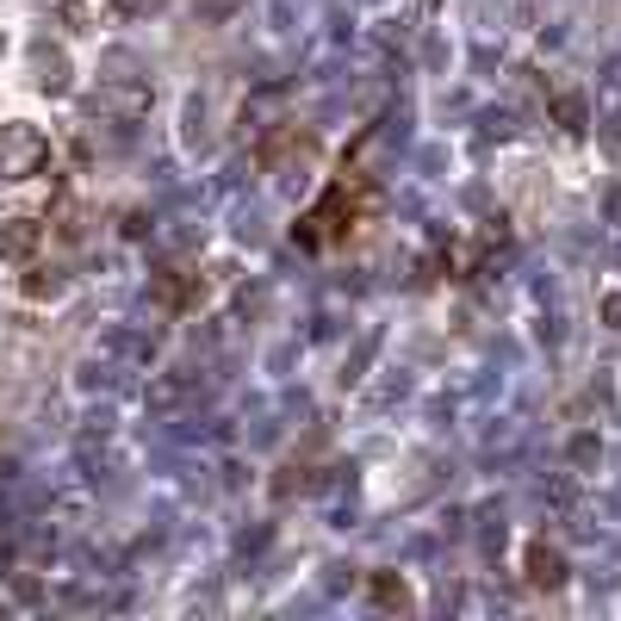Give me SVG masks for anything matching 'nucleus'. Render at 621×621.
Returning a JSON list of instances; mask_svg holds the SVG:
<instances>
[{
    "label": "nucleus",
    "instance_id": "obj_1",
    "mask_svg": "<svg viewBox=\"0 0 621 621\" xmlns=\"http://www.w3.org/2000/svg\"><path fill=\"white\" fill-rule=\"evenodd\" d=\"M50 162V137L38 125H0V180H32Z\"/></svg>",
    "mask_w": 621,
    "mask_h": 621
},
{
    "label": "nucleus",
    "instance_id": "obj_2",
    "mask_svg": "<svg viewBox=\"0 0 621 621\" xmlns=\"http://www.w3.org/2000/svg\"><path fill=\"white\" fill-rule=\"evenodd\" d=\"M342 218H349V187H336V194L324 199V206H317V212L298 218V231H292V236H298L305 249H324V243H336V236L349 231Z\"/></svg>",
    "mask_w": 621,
    "mask_h": 621
},
{
    "label": "nucleus",
    "instance_id": "obj_3",
    "mask_svg": "<svg viewBox=\"0 0 621 621\" xmlns=\"http://www.w3.org/2000/svg\"><path fill=\"white\" fill-rule=\"evenodd\" d=\"M44 249L38 218H0V261H32Z\"/></svg>",
    "mask_w": 621,
    "mask_h": 621
},
{
    "label": "nucleus",
    "instance_id": "obj_4",
    "mask_svg": "<svg viewBox=\"0 0 621 621\" xmlns=\"http://www.w3.org/2000/svg\"><path fill=\"white\" fill-rule=\"evenodd\" d=\"M523 572H528L535 590H560V584H565V553H560V547H547V541H535V547H528V560H523Z\"/></svg>",
    "mask_w": 621,
    "mask_h": 621
},
{
    "label": "nucleus",
    "instance_id": "obj_5",
    "mask_svg": "<svg viewBox=\"0 0 621 621\" xmlns=\"http://www.w3.org/2000/svg\"><path fill=\"white\" fill-rule=\"evenodd\" d=\"M373 597L386 602V609H410V590L398 578H373Z\"/></svg>",
    "mask_w": 621,
    "mask_h": 621
},
{
    "label": "nucleus",
    "instance_id": "obj_6",
    "mask_svg": "<svg viewBox=\"0 0 621 621\" xmlns=\"http://www.w3.org/2000/svg\"><path fill=\"white\" fill-rule=\"evenodd\" d=\"M180 391H187V379H155V386H150V410H168Z\"/></svg>",
    "mask_w": 621,
    "mask_h": 621
},
{
    "label": "nucleus",
    "instance_id": "obj_7",
    "mask_svg": "<svg viewBox=\"0 0 621 621\" xmlns=\"http://www.w3.org/2000/svg\"><path fill=\"white\" fill-rule=\"evenodd\" d=\"M553 113H560V125H565V131H584V99H578V94H565L560 106H553Z\"/></svg>",
    "mask_w": 621,
    "mask_h": 621
},
{
    "label": "nucleus",
    "instance_id": "obj_8",
    "mask_svg": "<svg viewBox=\"0 0 621 621\" xmlns=\"http://www.w3.org/2000/svg\"><path fill=\"white\" fill-rule=\"evenodd\" d=\"M25 292H32V298H50V292H62V273H32Z\"/></svg>",
    "mask_w": 621,
    "mask_h": 621
},
{
    "label": "nucleus",
    "instance_id": "obj_9",
    "mask_svg": "<svg viewBox=\"0 0 621 621\" xmlns=\"http://www.w3.org/2000/svg\"><path fill=\"white\" fill-rule=\"evenodd\" d=\"M162 0H113V13H125V20H137V13H155Z\"/></svg>",
    "mask_w": 621,
    "mask_h": 621
},
{
    "label": "nucleus",
    "instance_id": "obj_10",
    "mask_svg": "<svg viewBox=\"0 0 621 621\" xmlns=\"http://www.w3.org/2000/svg\"><path fill=\"white\" fill-rule=\"evenodd\" d=\"M602 324H609V330H621V292H609V298H602Z\"/></svg>",
    "mask_w": 621,
    "mask_h": 621
},
{
    "label": "nucleus",
    "instance_id": "obj_11",
    "mask_svg": "<svg viewBox=\"0 0 621 621\" xmlns=\"http://www.w3.org/2000/svg\"><path fill=\"white\" fill-rule=\"evenodd\" d=\"M231 7H236V0H199V13H206V20H224Z\"/></svg>",
    "mask_w": 621,
    "mask_h": 621
}]
</instances>
